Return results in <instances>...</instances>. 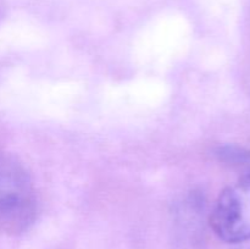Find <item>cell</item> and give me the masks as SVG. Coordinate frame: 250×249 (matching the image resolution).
I'll list each match as a JSON object with an SVG mask.
<instances>
[{"mask_svg": "<svg viewBox=\"0 0 250 249\" xmlns=\"http://www.w3.org/2000/svg\"><path fill=\"white\" fill-rule=\"evenodd\" d=\"M37 215L36 190L26 167L11 154L0 151V228L21 232Z\"/></svg>", "mask_w": 250, "mask_h": 249, "instance_id": "1", "label": "cell"}, {"mask_svg": "<svg viewBox=\"0 0 250 249\" xmlns=\"http://www.w3.org/2000/svg\"><path fill=\"white\" fill-rule=\"evenodd\" d=\"M210 225L226 243L250 239V171L222 190L212 209Z\"/></svg>", "mask_w": 250, "mask_h": 249, "instance_id": "2", "label": "cell"}]
</instances>
